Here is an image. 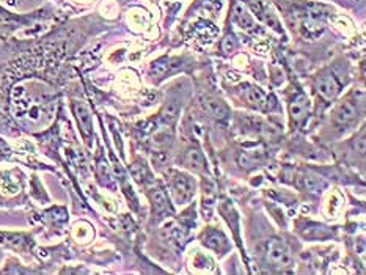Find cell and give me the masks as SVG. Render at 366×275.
Returning a JSON list of instances; mask_svg holds the SVG:
<instances>
[{
	"label": "cell",
	"mask_w": 366,
	"mask_h": 275,
	"mask_svg": "<svg viewBox=\"0 0 366 275\" xmlns=\"http://www.w3.org/2000/svg\"><path fill=\"white\" fill-rule=\"evenodd\" d=\"M201 243L203 245H206L207 249L217 252V254H223V252L228 250V239L225 238V234L222 232L214 228L206 230V232L203 233Z\"/></svg>",
	"instance_id": "9c48e42d"
},
{
	"label": "cell",
	"mask_w": 366,
	"mask_h": 275,
	"mask_svg": "<svg viewBox=\"0 0 366 275\" xmlns=\"http://www.w3.org/2000/svg\"><path fill=\"white\" fill-rule=\"evenodd\" d=\"M183 164L194 172H206L207 168L205 154H203L201 150L196 147H190L187 151H185L183 157Z\"/></svg>",
	"instance_id": "30bf717a"
},
{
	"label": "cell",
	"mask_w": 366,
	"mask_h": 275,
	"mask_svg": "<svg viewBox=\"0 0 366 275\" xmlns=\"http://www.w3.org/2000/svg\"><path fill=\"white\" fill-rule=\"evenodd\" d=\"M264 261L266 265L274 269V271L278 272H286L291 271V267L294 266V260H292V255L281 239H269L266 244H264V252H263Z\"/></svg>",
	"instance_id": "7a4b0ae2"
},
{
	"label": "cell",
	"mask_w": 366,
	"mask_h": 275,
	"mask_svg": "<svg viewBox=\"0 0 366 275\" xmlns=\"http://www.w3.org/2000/svg\"><path fill=\"white\" fill-rule=\"evenodd\" d=\"M314 87H316V92L321 98L327 101V103H332V101H335V98L338 96V93H340L341 83L338 82V79L335 77L334 72L325 70L316 77Z\"/></svg>",
	"instance_id": "277c9868"
},
{
	"label": "cell",
	"mask_w": 366,
	"mask_h": 275,
	"mask_svg": "<svg viewBox=\"0 0 366 275\" xmlns=\"http://www.w3.org/2000/svg\"><path fill=\"white\" fill-rule=\"evenodd\" d=\"M365 108V92L354 88L346 99L336 105L334 112V123L338 128H349L358 120Z\"/></svg>",
	"instance_id": "6da1fadb"
},
{
	"label": "cell",
	"mask_w": 366,
	"mask_h": 275,
	"mask_svg": "<svg viewBox=\"0 0 366 275\" xmlns=\"http://www.w3.org/2000/svg\"><path fill=\"white\" fill-rule=\"evenodd\" d=\"M196 183L192 176L185 175L181 172H172L170 178V190L173 200L179 205L189 203L195 195Z\"/></svg>",
	"instance_id": "3957f363"
},
{
	"label": "cell",
	"mask_w": 366,
	"mask_h": 275,
	"mask_svg": "<svg viewBox=\"0 0 366 275\" xmlns=\"http://www.w3.org/2000/svg\"><path fill=\"white\" fill-rule=\"evenodd\" d=\"M289 115H291V126L292 129L299 128L309 115V103L308 98L303 93H297L294 99L289 104Z\"/></svg>",
	"instance_id": "8992f818"
},
{
	"label": "cell",
	"mask_w": 366,
	"mask_h": 275,
	"mask_svg": "<svg viewBox=\"0 0 366 275\" xmlns=\"http://www.w3.org/2000/svg\"><path fill=\"white\" fill-rule=\"evenodd\" d=\"M181 60L179 59H161L157 60L151 66V76L154 79H164L167 74H172V72L176 71L178 68H181Z\"/></svg>",
	"instance_id": "7c38bea8"
},
{
	"label": "cell",
	"mask_w": 366,
	"mask_h": 275,
	"mask_svg": "<svg viewBox=\"0 0 366 275\" xmlns=\"http://www.w3.org/2000/svg\"><path fill=\"white\" fill-rule=\"evenodd\" d=\"M72 110L77 118L79 126H81V132L83 139L90 142V139L93 136V125H92V115H90L88 108L83 103H74L72 104Z\"/></svg>",
	"instance_id": "ba28073f"
},
{
	"label": "cell",
	"mask_w": 366,
	"mask_h": 275,
	"mask_svg": "<svg viewBox=\"0 0 366 275\" xmlns=\"http://www.w3.org/2000/svg\"><path fill=\"white\" fill-rule=\"evenodd\" d=\"M0 239H2L3 244L11 245L13 249H26L27 244L30 243V241L22 234H0Z\"/></svg>",
	"instance_id": "2e32d148"
},
{
	"label": "cell",
	"mask_w": 366,
	"mask_h": 275,
	"mask_svg": "<svg viewBox=\"0 0 366 275\" xmlns=\"http://www.w3.org/2000/svg\"><path fill=\"white\" fill-rule=\"evenodd\" d=\"M233 19L236 24H238L241 29L244 30H252L255 29V21H253L252 14H249V11H247L242 5L236 3L234 5V11H233Z\"/></svg>",
	"instance_id": "5bb4252c"
},
{
	"label": "cell",
	"mask_w": 366,
	"mask_h": 275,
	"mask_svg": "<svg viewBox=\"0 0 366 275\" xmlns=\"http://www.w3.org/2000/svg\"><path fill=\"white\" fill-rule=\"evenodd\" d=\"M172 142H173V129L170 128V125L156 129L153 136H151V143H153V147L157 150H164L167 147H170Z\"/></svg>",
	"instance_id": "4fadbf2b"
},
{
	"label": "cell",
	"mask_w": 366,
	"mask_h": 275,
	"mask_svg": "<svg viewBox=\"0 0 366 275\" xmlns=\"http://www.w3.org/2000/svg\"><path fill=\"white\" fill-rule=\"evenodd\" d=\"M244 98L247 101V104L256 110H264L269 104L267 94L264 93L260 87H255V85H247L245 87Z\"/></svg>",
	"instance_id": "8fae6325"
},
{
	"label": "cell",
	"mask_w": 366,
	"mask_h": 275,
	"mask_svg": "<svg viewBox=\"0 0 366 275\" xmlns=\"http://www.w3.org/2000/svg\"><path fill=\"white\" fill-rule=\"evenodd\" d=\"M150 201L151 206H153V214L157 217H165L168 214H173V207L170 205V200H168V195L164 190V187H161L159 184L153 183V187H150Z\"/></svg>",
	"instance_id": "5b68a950"
},
{
	"label": "cell",
	"mask_w": 366,
	"mask_h": 275,
	"mask_svg": "<svg viewBox=\"0 0 366 275\" xmlns=\"http://www.w3.org/2000/svg\"><path fill=\"white\" fill-rule=\"evenodd\" d=\"M201 105H203V109H205L212 118H216V120L223 121L230 116L228 105L225 104L221 98L212 96V94H206V96H203Z\"/></svg>",
	"instance_id": "52a82bcc"
},
{
	"label": "cell",
	"mask_w": 366,
	"mask_h": 275,
	"mask_svg": "<svg viewBox=\"0 0 366 275\" xmlns=\"http://www.w3.org/2000/svg\"><path fill=\"white\" fill-rule=\"evenodd\" d=\"M131 173L135 181H137L140 186H148V184L154 183L150 168L146 167L143 162H135V164L131 167Z\"/></svg>",
	"instance_id": "9a60e30c"
}]
</instances>
